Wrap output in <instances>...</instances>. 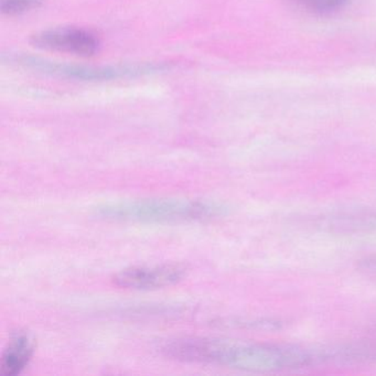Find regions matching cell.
Masks as SVG:
<instances>
[{
	"label": "cell",
	"instance_id": "6da1fadb",
	"mask_svg": "<svg viewBox=\"0 0 376 376\" xmlns=\"http://www.w3.org/2000/svg\"><path fill=\"white\" fill-rule=\"evenodd\" d=\"M166 357L184 362L214 364L249 372L298 370L330 364L329 347L241 343L223 340L178 339L162 347Z\"/></svg>",
	"mask_w": 376,
	"mask_h": 376
},
{
	"label": "cell",
	"instance_id": "7a4b0ae2",
	"mask_svg": "<svg viewBox=\"0 0 376 376\" xmlns=\"http://www.w3.org/2000/svg\"><path fill=\"white\" fill-rule=\"evenodd\" d=\"M95 212L98 216L105 220L171 224L212 220L223 216L226 213V208L208 201L142 199L103 204L96 209Z\"/></svg>",
	"mask_w": 376,
	"mask_h": 376
},
{
	"label": "cell",
	"instance_id": "3957f363",
	"mask_svg": "<svg viewBox=\"0 0 376 376\" xmlns=\"http://www.w3.org/2000/svg\"><path fill=\"white\" fill-rule=\"evenodd\" d=\"M14 62L43 73L73 78L80 81H110L118 78H137L167 71L170 64L142 63L125 66H92L58 63L31 56H16Z\"/></svg>",
	"mask_w": 376,
	"mask_h": 376
},
{
	"label": "cell",
	"instance_id": "277c9868",
	"mask_svg": "<svg viewBox=\"0 0 376 376\" xmlns=\"http://www.w3.org/2000/svg\"><path fill=\"white\" fill-rule=\"evenodd\" d=\"M187 276V268L180 264L138 266L122 269L114 277L116 286L135 291H155L178 283Z\"/></svg>",
	"mask_w": 376,
	"mask_h": 376
},
{
	"label": "cell",
	"instance_id": "5b68a950",
	"mask_svg": "<svg viewBox=\"0 0 376 376\" xmlns=\"http://www.w3.org/2000/svg\"><path fill=\"white\" fill-rule=\"evenodd\" d=\"M31 43L39 49L66 52L78 56H92L100 49L95 34L80 28H56L34 34Z\"/></svg>",
	"mask_w": 376,
	"mask_h": 376
},
{
	"label": "cell",
	"instance_id": "8992f818",
	"mask_svg": "<svg viewBox=\"0 0 376 376\" xmlns=\"http://www.w3.org/2000/svg\"><path fill=\"white\" fill-rule=\"evenodd\" d=\"M34 341L28 333H18L11 338L1 357V373L15 376L27 367L34 353Z\"/></svg>",
	"mask_w": 376,
	"mask_h": 376
},
{
	"label": "cell",
	"instance_id": "52a82bcc",
	"mask_svg": "<svg viewBox=\"0 0 376 376\" xmlns=\"http://www.w3.org/2000/svg\"><path fill=\"white\" fill-rule=\"evenodd\" d=\"M288 1L318 15L335 13L349 3V0H288Z\"/></svg>",
	"mask_w": 376,
	"mask_h": 376
},
{
	"label": "cell",
	"instance_id": "ba28073f",
	"mask_svg": "<svg viewBox=\"0 0 376 376\" xmlns=\"http://www.w3.org/2000/svg\"><path fill=\"white\" fill-rule=\"evenodd\" d=\"M43 0H1L0 10L4 15L18 16L41 7Z\"/></svg>",
	"mask_w": 376,
	"mask_h": 376
},
{
	"label": "cell",
	"instance_id": "9c48e42d",
	"mask_svg": "<svg viewBox=\"0 0 376 376\" xmlns=\"http://www.w3.org/2000/svg\"><path fill=\"white\" fill-rule=\"evenodd\" d=\"M364 267L376 271V258H370L363 261Z\"/></svg>",
	"mask_w": 376,
	"mask_h": 376
}]
</instances>
